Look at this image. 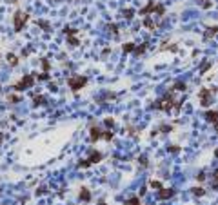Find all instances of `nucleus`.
Returning <instances> with one entry per match:
<instances>
[{
  "label": "nucleus",
  "mask_w": 218,
  "mask_h": 205,
  "mask_svg": "<svg viewBox=\"0 0 218 205\" xmlns=\"http://www.w3.org/2000/svg\"><path fill=\"white\" fill-rule=\"evenodd\" d=\"M86 84H87V78H86V76H71V78H69V87H71L73 91L82 89Z\"/></svg>",
  "instance_id": "obj_1"
},
{
  "label": "nucleus",
  "mask_w": 218,
  "mask_h": 205,
  "mask_svg": "<svg viewBox=\"0 0 218 205\" xmlns=\"http://www.w3.org/2000/svg\"><path fill=\"white\" fill-rule=\"evenodd\" d=\"M33 82H35V78H33L31 74H27V76H24V80H20V82L15 85V89H16V91L27 89V87H31V85H33Z\"/></svg>",
  "instance_id": "obj_2"
},
{
  "label": "nucleus",
  "mask_w": 218,
  "mask_h": 205,
  "mask_svg": "<svg viewBox=\"0 0 218 205\" xmlns=\"http://www.w3.org/2000/svg\"><path fill=\"white\" fill-rule=\"evenodd\" d=\"M25 20H27V16H25L22 11H16V13H15V31H20L22 25L25 24Z\"/></svg>",
  "instance_id": "obj_3"
},
{
  "label": "nucleus",
  "mask_w": 218,
  "mask_h": 205,
  "mask_svg": "<svg viewBox=\"0 0 218 205\" xmlns=\"http://www.w3.org/2000/svg\"><path fill=\"white\" fill-rule=\"evenodd\" d=\"M102 160V154L98 153V151H95L91 156H89V160H84V162H80L78 164V167H87V165H91V164H96V162H100Z\"/></svg>",
  "instance_id": "obj_4"
},
{
  "label": "nucleus",
  "mask_w": 218,
  "mask_h": 205,
  "mask_svg": "<svg viewBox=\"0 0 218 205\" xmlns=\"http://www.w3.org/2000/svg\"><path fill=\"white\" fill-rule=\"evenodd\" d=\"M211 94H213V89H202L200 91V102L204 107H207L211 104Z\"/></svg>",
  "instance_id": "obj_5"
},
{
  "label": "nucleus",
  "mask_w": 218,
  "mask_h": 205,
  "mask_svg": "<svg viewBox=\"0 0 218 205\" xmlns=\"http://www.w3.org/2000/svg\"><path fill=\"white\" fill-rule=\"evenodd\" d=\"M206 118H207L209 122H213V124H218V113L216 111H207V113H206Z\"/></svg>",
  "instance_id": "obj_6"
},
{
  "label": "nucleus",
  "mask_w": 218,
  "mask_h": 205,
  "mask_svg": "<svg viewBox=\"0 0 218 205\" xmlns=\"http://www.w3.org/2000/svg\"><path fill=\"white\" fill-rule=\"evenodd\" d=\"M80 200H82V202H89V200H91V194H89L87 189H82V191H80Z\"/></svg>",
  "instance_id": "obj_7"
},
{
  "label": "nucleus",
  "mask_w": 218,
  "mask_h": 205,
  "mask_svg": "<svg viewBox=\"0 0 218 205\" xmlns=\"http://www.w3.org/2000/svg\"><path fill=\"white\" fill-rule=\"evenodd\" d=\"M158 196H160L162 200H166V198H171V196H173V191H171V189H162Z\"/></svg>",
  "instance_id": "obj_8"
},
{
  "label": "nucleus",
  "mask_w": 218,
  "mask_h": 205,
  "mask_svg": "<svg viewBox=\"0 0 218 205\" xmlns=\"http://www.w3.org/2000/svg\"><path fill=\"white\" fill-rule=\"evenodd\" d=\"M102 136H104V134H102V133H100L98 129H93V131H91V140H93V142H96V140H100Z\"/></svg>",
  "instance_id": "obj_9"
},
{
  "label": "nucleus",
  "mask_w": 218,
  "mask_h": 205,
  "mask_svg": "<svg viewBox=\"0 0 218 205\" xmlns=\"http://www.w3.org/2000/svg\"><path fill=\"white\" fill-rule=\"evenodd\" d=\"M216 31H218V27H209V29H207V33H206V36H207V38H209V36H215V35H216Z\"/></svg>",
  "instance_id": "obj_10"
},
{
  "label": "nucleus",
  "mask_w": 218,
  "mask_h": 205,
  "mask_svg": "<svg viewBox=\"0 0 218 205\" xmlns=\"http://www.w3.org/2000/svg\"><path fill=\"white\" fill-rule=\"evenodd\" d=\"M193 193H195L196 196H204V194H206V191H204L202 187H195V189H193Z\"/></svg>",
  "instance_id": "obj_11"
},
{
  "label": "nucleus",
  "mask_w": 218,
  "mask_h": 205,
  "mask_svg": "<svg viewBox=\"0 0 218 205\" xmlns=\"http://www.w3.org/2000/svg\"><path fill=\"white\" fill-rule=\"evenodd\" d=\"M126 205H140V200L138 198H131V200H127Z\"/></svg>",
  "instance_id": "obj_12"
},
{
  "label": "nucleus",
  "mask_w": 218,
  "mask_h": 205,
  "mask_svg": "<svg viewBox=\"0 0 218 205\" xmlns=\"http://www.w3.org/2000/svg\"><path fill=\"white\" fill-rule=\"evenodd\" d=\"M213 180H215V182H213V187L216 189V187H218V171H215V176H213Z\"/></svg>",
  "instance_id": "obj_13"
},
{
  "label": "nucleus",
  "mask_w": 218,
  "mask_h": 205,
  "mask_svg": "<svg viewBox=\"0 0 218 205\" xmlns=\"http://www.w3.org/2000/svg\"><path fill=\"white\" fill-rule=\"evenodd\" d=\"M124 51H126V53L133 51V44H126V45H124Z\"/></svg>",
  "instance_id": "obj_14"
},
{
  "label": "nucleus",
  "mask_w": 218,
  "mask_h": 205,
  "mask_svg": "<svg viewBox=\"0 0 218 205\" xmlns=\"http://www.w3.org/2000/svg\"><path fill=\"white\" fill-rule=\"evenodd\" d=\"M104 138H106V140H111V138H113V133H111V131H106V133H104Z\"/></svg>",
  "instance_id": "obj_15"
},
{
  "label": "nucleus",
  "mask_w": 218,
  "mask_h": 205,
  "mask_svg": "<svg viewBox=\"0 0 218 205\" xmlns=\"http://www.w3.org/2000/svg\"><path fill=\"white\" fill-rule=\"evenodd\" d=\"M151 187H155V189H162V184H160V182H151Z\"/></svg>",
  "instance_id": "obj_16"
},
{
  "label": "nucleus",
  "mask_w": 218,
  "mask_h": 205,
  "mask_svg": "<svg viewBox=\"0 0 218 205\" xmlns=\"http://www.w3.org/2000/svg\"><path fill=\"white\" fill-rule=\"evenodd\" d=\"M9 62H11V65H16V56L9 55Z\"/></svg>",
  "instance_id": "obj_17"
},
{
  "label": "nucleus",
  "mask_w": 218,
  "mask_h": 205,
  "mask_svg": "<svg viewBox=\"0 0 218 205\" xmlns=\"http://www.w3.org/2000/svg\"><path fill=\"white\" fill-rule=\"evenodd\" d=\"M198 180H200V182H204V180H206V174H204V173H200V174H198Z\"/></svg>",
  "instance_id": "obj_18"
},
{
  "label": "nucleus",
  "mask_w": 218,
  "mask_h": 205,
  "mask_svg": "<svg viewBox=\"0 0 218 205\" xmlns=\"http://www.w3.org/2000/svg\"><path fill=\"white\" fill-rule=\"evenodd\" d=\"M215 125H216V133H218V124H215Z\"/></svg>",
  "instance_id": "obj_19"
},
{
  "label": "nucleus",
  "mask_w": 218,
  "mask_h": 205,
  "mask_svg": "<svg viewBox=\"0 0 218 205\" xmlns=\"http://www.w3.org/2000/svg\"><path fill=\"white\" fill-rule=\"evenodd\" d=\"M0 142H2V133H0Z\"/></svg>",
  "instance_id": "obj_20"
}]
</instances>
